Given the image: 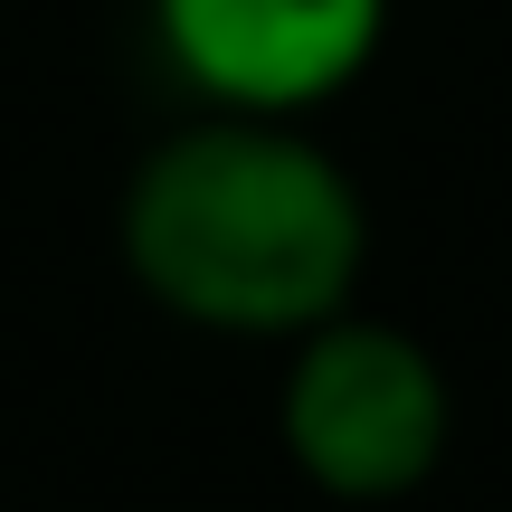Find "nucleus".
Segmentation results:
<instances>
[{"label":"nucleus","mask_w":512,"mask_h":512,"mask_svg":"<svg viewBox=\"0 0 512 512\" xmlns=\"http://www.w3.org/2000/svg\"><path fill=\"white\" fill-rule=\"evenodd\" d=\"M114 238L162 313L228 342H294L361 294L370 200L294 114L200 105L133 162Z\"/></svg>","instance_id":"nucleus-1"},{"label":"nucleus","mask_w":512,"mask_h":512,"mask_svg":"<svg viewBox=\"0 0 512 512\" xmlns=\"http://www.w3.org/2000/svg\"><path fill=\"white\" fill-rule=\"evenodd\" d=\"M275 437L294 475L332 503H399L456 446V389L418 332L380 313H332V323L285 342V389H275Z\"/></svg>","instance_id":"nucleus-2"},{"label":"nucleus","mask_w":512,"mask_h":512,"mask_svg":"<svg viewBox=\"0 0 512 512\" xmlns=\"http://www.w3.org/2000/svg\"><path fill=\"white\" fill-rule=\"evenodd\" d=\"M171 76L219 114H294L361 86L389 38V0H152Z\"/></svg>","instance_id":"nucleus-3"}]
</instances>
